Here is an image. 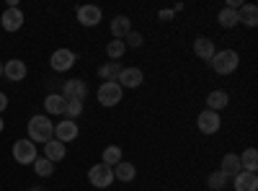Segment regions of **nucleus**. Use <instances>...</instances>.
<instances>
[{
  "instance_id": "6e6552de",
  "label": "nucleus",
  "mask_w": 258,
  "mask_h": 191,
  "mask_svg": "<svg viewBox=\"0 0 258 191\" xmlns=\"http://www.w3.org/2000/svg\"><path fill=\"white\" fill-rule=\"evenodd\" d=\"M49 65H52L54 73H68V70L75 65V52H73V49H64V47L57 49V52H52Z\"/></svg>"
},
{
  "instance_id": "a878e982",
  "label": "nucleus",
  "mask_w": 258,
  "mask_h": 191,
  "mask_svg": "<svg viewBox=\"0 0 258 191\" xmlns=\"http://www.w3.org/2000/svg\"><path fill=\"white\" fill-rule=\"evenodd\" d=\"M124 52H126L124 39H114V41H109V47H106V54H109L111 62H119V59L124 57Z\"/></svg>"
},
{
  "instance_id": "39448f33",
  "label": "nucleus",
  "mask_w": 258,
  "mask_h": 191,
  "mask_svg": "<svg viewBox=\"0 0 258 191\" xmlns=\"http://www.w3.org/2000/svg\"><path fill=\"white\" fill-rule=\"evenodd\" d=\"M59 96H62L64 101H85V96H88V83L80 80V78L64 80V83H62Z\"/></svg>"
},
{
  "instance_id": "423d86ee",
  "label": "nucleus",
  "mask_w": 258,
  "mask_h": 191,
  "mask_svg": "<svg viewBox=\"0 0 258 191\" xmlns=\"http://www.w3.org/2000/svg\"><path fill=\"white\" fill-rule=\"evenodd\" d=\"M13 158H16V163H21V165H34V160H36V145H34L31 140H18V142H13Z\"/></svg>"
},
{
  "instance_id": "cd10ccee",
  "label": "nucleus",
  "mask_w": 258,
  "mask_h": 191,
  "mask_svg": "<svg viewBox=\"0 0 258 191\" xmlns=\"http://www.w3.org/2000/svg\"><path fill=\"white\" fill-rule=\"evenodd\" d=\"M34 171H36L39 178H49V176L54 173V163L47 160V158H36V160H34Z\"/></svg>"
},
{
  "instance_id": "c9c22d12",
  "label": "nucleus",
  "mask_w": 258,
  "mask_h": 191,
  "mask_svg": "<svg viewBox=\"0 0 258 191\" xmlns=\"http://www.w3.org/2000/svg\"><path fill=\"white\" fill-rule=\"evenodd\" d=\"M34 191H41V188H34Z\"/></svg>"
},
{
  "instance_id": "aec40b11",
  "label": "nucleus",
  "mask_w": 258,
  "mask_h": 191,
  "mask_svg": "<svg viewBox=\"0 0 258 191\" xmlns=\"http://www.w3.org/2000/svg\"><path fill=\"white\" fill-rule=\"evenodd\" d=\"M129 31H132V21H129V16H116L111 21V36L114 39H124Z\"/></svg>"
},
{
  "instance_id": "393cba45",
  "label": "nucleus",
  "mask_w": 258,
  "mask_h": 191,
  "mask_svg": "<svg viewBox=\"0 0 258 191\" xmlns=\"http://www.w3.org/2000/svg\"><path fill=\"white\" fill-rule=\"evenodd\" d=\"M217 21H220L222 29H235V26L240 24V21H238V11H232V8H222L220 16H217Z\"/></svg>"
},
{
  "instance_id": "4468645a",
  "label": "nucleus",
  "mask_w": 258,
  "mask_h": 191,
  "mask_svg": "<svg viewBox=\"0 0 258 191\" xmlns=\"http://www.w3.org/2000/svg\"><path fill=\"white\" fill-rule=\"evenodd\" d=\"M214 52H217V47H214V41L207 39V36H199V39H194V54H197L199 59L209 62L214 57Z\"/></svg>"
},
{
  "instance_id": "ddd939ff",
  "label": "nucleus",
  "mask_w": 258,
  "mask_h": 191,
  "mask_svg": "<svg viewBox=\"0 0 258 191\" xmlns=\"http://www.w3.org/2000/svg\"><path fill=\"white\" fill-rule=\"evenodd\" d=\"M142 80H145V75H142L140 68H124L121 75L116 78V83H119L121 88H140Z\"/></svg>"
},
{
  "instance_id": "a211bd4d",
  "label": "nucleus",
  "mask_w": 258,
  "mask_h": 191,
  "mask_svg": "<svg viewBox=\"0 0 258 191\" xmlns=\"http://www.w3.org/2000/svg\"><path fill=\"white\" fill-rule=\"evenodd\" d=\"M227 103H230V96L225 93V91H212L209 96H207V109L209 111H222V109H227Z\"/></svg>"
},
{
  "instance_id": "f257e3e1",
  "label": "nucleus",
  "mask_w": 258,
  "mask_h": 191,
  "mask_svg": "<svg viewBox=\"0 0 258 191\" xmlns=\"http://www.w3.org/2000/svg\"><path fill=\"white\" fill-rule=\"evenodd\" d=\"M26 130H29V140L36 145H44V142H49L52 137H54V124L47 119V116H41V114H36V116H31L29 119V124H26Z\"/></svg>"
},
{
  "instance_id": "72a5a7b5",
  "label": "nucleus",
  "mask_w": 258,
  "mask_h": 191,
  "mask_svg": "<svg viewBox=\"0 0 258 191\" xmlns=\"http://www.w3.org/2000/svg\"><path fill=\"white\" fill-rule=\"evenodd\" d=\"M3 130H6V121H3V119H0V132H3Z\"/></svg>"
},
{
  "instance_id": "6ab92c4d",
  "label": "nucleus",
  "mask_w": 258,
  "mask_h": 191,
  "mask_svg": "<svg viewBox=\"0 0 258 191\" xmlns=\"http://www.w3.org/2000/svg\"><path fill=\"white\" fill-rule=\"evenodd\" d=\"M135 176H137V168H135L132 163L121 160V163L114 165V181H124V183H129V181H135Z\"/></svg>"
},
{
  "instance_id": "f8f14e48",
  "label": "nucleus",
  "mask_w": 258,
  "mask_h": 191,
  "mask_svg": "<svg viewBox=\"0 0 258 191\" xmlns=\"http://www.w3.org/2000/svg\"><path fill=\"white\" fill-rule=\"evenodd\" d=\"M24 13H21V8H6L3 11V16H0V24H3V29L6 31H11V34H16L21 26H24Z\"/></svg>"
},
{
  "instance_id": "9d476101",
  "label": "nucleus",
  "mask_w": 258,
  "mask_h": 191,
  "mask_svg": "<svg viewBox=\"0 0 258 191\" xmlns=\"http://www.w3.org/2000/svg\"><path fill=\"white\" fill-rule=\"evenodd\" d=\"M3 75L11 83H21V80L29 75V68H26L24 59H8V62H3Z\"/></svg>"
},
{
  "instance_id": "f704fd0d",
  "label": "nucleus",
  "mask_w": 258,
  "mask_h": 191,
  "mask_svg": "<svg viewBox=\"0 0 258 191\" xmlns=\"http://www.w3.org/2000/svg\"><path fill=\"white\" fill-rule=\"evenodd\" d=\"M0 75H3V62H0Z\"/></svg>"
},
{
  "instance_id": "c85d7f7f",
  "label": "nucleus",
  "mask_w": 258,
  "mask_h": 191,
  "mask_svg": "<svg viewBox=\"0 0 258 191\" xmlns=\"http://www.w3.org/2000/svg\"><path fill=\"white\" fill-rule=\"evenodd\" d=\"M207 186H209L212 191H222V188L227 186V176H225V173H220V171H214V173L207 178Z\"/></svg>"
},
{
  "instance_id": "f3484780",
  "label": "nucleus",
  "mask_w": 258,
  "mask_h": 191,
  "mask_svg": "<svg viewBox=\"0 0 258 191\" xmlns=\"http://www.w3.org/2000/svg\"><path fill=\"white\" fill-rule=\"evenodd\" d=\"M240 171H243V168H240V158H238V153H227V155L222 158L220 173H225L227 178H235Z\"/></svg>"
},
{
  "instance_id": "412c9836",
  "label": "nucleus",
  "mask_w": 258,
  "mask_h": 191,
  "mask_svg": "<svg viewBox=\"0 0 258 191\" xmlns=\"http://www.w3.org/2000/svg\"><path fill=\"white\" fill-rule=\"evenodd\" d=\"M44 109L47 114H64V109H68V101H64L59 93H49L44 98Z\"/></svg>"
},
{
  "instance_id": "2f4dec72",
  "label": "nucleus",
  "mask_w": 258,
  "mask_h": 191,
  "mask_svg": "<svg viewBox=\"0 0 258 191\" xmlns=\"http://www.w3.org/2000/svg\"><path fill=\"white\" fill-rule=\"evenodd\" d=\"M173 16H176L173 11H160V13H158V18H160V21H173Z\"/></svg>"
},
{
  "instance_id": "473e14b6",
  "label": "nucleus",
  "mask_w": 258,
  "mask_h": 191,
  "mask_svg": "<svg viewBox=\"0 0 258 191\" xmlns=\"http://www.w3.org/2000/svg\"><path fill=\"white\" fill-rule=\"evenodd\" d=\"M6 109H8V96H6L3 91H0V114H3Z\"/></svg>"
},
{
  "instance_id": "9b49d317",
  "label": "nucleus",
  "mask_w": 258,
  "mask_h": 191,
  "mask_svg": "<svg viewBox=\"0 0 258 191\" xmlns=\"http://www.w3.org/2000/svg\"><path fill=\"white\" fill-rule=\"evenodd\" d=\"M54 140H59L62 145H68V142L78 140V121L62 119L59 124H54Z\"/></svg>"
},
{
  "instance_id": "bb28decb",
  "label": "nucleus",
  "mask_w": 258,
  "mask_h": 191,
  "mask_svg": "<svg viewBox=\"0 0 258 191\" xmlns=\"http://www.w3.org/2000/svg\"><path fill=\"white\" fill-rule=\"evenodd\" d=\"M124 158H121V147L119 145H109V147H106V150H103V158H101V163H106V165H116V163H121Z\"/></svg>"
},
{
  "instance_id": "1a4fd4ad",
  "label": "nucleus",
  "mask_w": 258,
  "mask_h": 191,
  "mask_svg": "<svg viewBox=\"0 0 258 191\" xmlns=\"http://www.w3.org/2000/svg\"><path fill=\"white\" fill-rule=\"evenodd\" d=\"M101 18H103V13H101L98 6H80V8H78V24L85 26V29L98 26Z\"/></svg>"
},
{
  "instance_id": "f03ea898",
  "label": "nucleus",
  "mask_w": 258,
  "mask_h": 191,
  "mask_svg": "<svg viewBox=\"0 0 258 191\" xmlns=\"http://www.w3.org/2000/svg\"><path fill=\"white\" fill-rule=\"evenodd\" d=\"M238 62H240V57H238L235 49H222V52H214L209 65L217 75H232L235 70H238Z\"/></svg>"
},
{
  "instance_id": "dca6fc26",
  "label": "nucleus",
  "mask_w": 258,
  "mask_h": 191,
  "mask_svg": "<svg viewBox=\"0 0 258 191\" xmlns=\"http://www.w3.org/2000/svg\"><path fill=\"white\" fill-rule=\"evenodd\" d=\"M232 186H235V191H258V176L248 173V171H240L232 178Z\"/></svg>"
},
{
  "instance_id": "7ed1b4c3",
  "label": "nucleus",
  "mask_w": 258,
  "mask_h": 191,
  "mask_svg": "<svg viewBox=\"0 0 258 191\" xmlns=\"http://www.w3.org/2000/svg\"><path fill=\"white\" fill-rule=\"evenodd\" d=\"M96 96H98V103H101V106H106V109H111V106L121 103V98H124V88L119 86L116 80H109V83H101Z\"/></svg>"
},
{
  "instance_id": "7c9ffc66",
  "label": "nucleus",
  "mask_w": 258,
  "mask_h": 191,
  "mask_svg": "<svg viewBox=\"0 0 258 191\" xmlns=\"http://www.w3.org/2000/svg\"><path fill=\"white\" fill-rule=\"evenodd\" d=\"M124 44H126V49H129V47L140 49V47H142V34H140V31H129V34L124 36Z\"/></svg>"
},
{
  "instance_id": "0eeeda50",
  "label": "nucleus",
  "mask_w": 258,
  "mask_h": 191,
  "mask_svg": "<svg viewBox=\"0 0 258 191\" xmlns=\"http://www.w3.org/2000/svg\"><path fill=\"white\" fill-rule=\"evenodd\" d=\"M197 126H199V132H202V135H217V132H220V126H222V119H220L217 111L204 109V111L197 116Z\"/></svg>"
},
{
  "instance_id": "c756f323",
  "label": "nucleus",
  "mask_w": 258,
  "mask_h": 191,
  "mask_svg": "<svg viewBox=\"0 0 258 191\" xmlns=\"http://www.w3.org/2000/svg\"><path fill=\"white\" fill-rule=\"evenodd\" d=\"M83 114V101H68V109H64V116L70 121H75Z\"/></svg>"
},
{
  "instance_id": "5701e85b",
  "label": "nucleus",
  "mask_w": 258,
  "mask_h": 191,
  "mask_svg": "<svg viewBox=\"0 0 258 191\" xmlns=\"http://www.w3.org/2000/svg\"><path fill=\"white\" fill-rule=\"evenodd\" d=\"M238 158H240V168H243V171L255 173V168H258V150H255V147H248V150H243V155H238Z\"/></svg>"
},
{
  "instance_id": "2eb2a0df",
  "label": "nucleus",
  "mask_w": 258,
  "mask_h": 191,
  "mask_svg": "<svg viewBox=\"0 0 258 191\" xmlns=\"http://www.w3.org/2000/svg\"><path fill=\"white\" fill-rule=\"evenodd\" d=\"M64 155H68V145H62L59 140H49V142H44V158L47 160H52V163H59V160H64Z\"/></svg>"
},
{
  "instance_id": "b1692460",
  "label": "nucleus",
  "mask_w": 258,
  "mask_h": 191,
  "mask_svg": "<svg viewBox=\"0 0 258 191\" xmlns=\"http://www.w3.org/2000/svg\"><path fill=\"white\" fill-rule=\"evenodd\" d=\"M121 62H106V65L98 68V78H103V83H109V80H116L121 75Z\"/></svg>"
},
{
  "instance_id": "4be33fe9",
  "label": "nucleus",
  "mask_w": 258,
  "mask_h": 191,
  "mask_svg": "<svg viewBox=\"0 0 258 191\" xmlns=\"http://www.w3.org/2000/svg\"><path fill=\"white\" fill-rule=\"evenodd\" d=\"M238 21L243 26H248V29H253V26H258V8L255 6H243L240 11H238Z\"/></svg>"
},
{
  "instance_id": "20e7f679",
  "label": "nucleus",
  "mask_w": 258,
  "mask_h": 191,
  "mask_svg": "<svg viewBox=\"0 0 258 191\" xmlns=\"http://www.w3.org/2000/svg\"><path fill=\"white\" fill-rule=\"evenodd\" d=\"M88 181H91V186H96V188H109V186L114 183V168H111V165H106V163H96V165H91Z\"/></svg>"
}]
</instances>
